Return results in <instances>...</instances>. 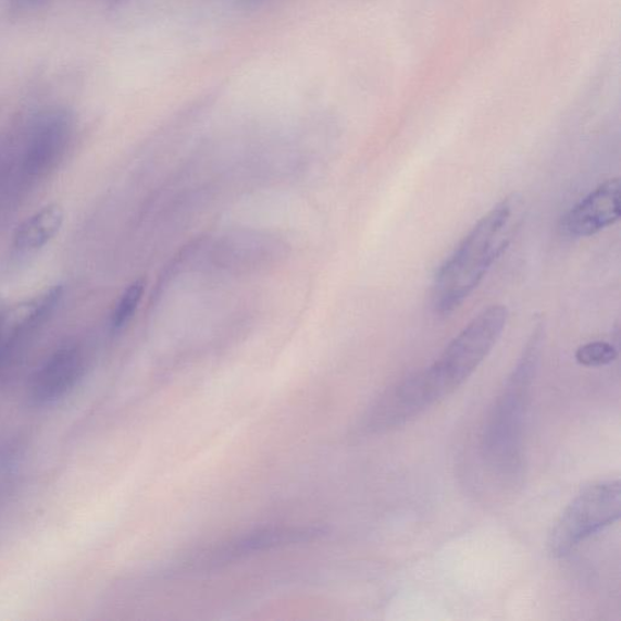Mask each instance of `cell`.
I'll list each match as a JSON object with an SVG mask.
<instances>
[{
  "label": "cell",
  "mask_w": 621,
  "mask_h": 621,
  "mask_svg": "<svg viewBox=\"0 0 621 621\" xmlns=\"http://www.w3.org/2000/svg\"><path fill=\"white\" fill-rule=\"evenodd\" d=\"M63 220H65V212L60 204H49L40 209L17 229L16 249L28 252L46 247L59 234Z\"/></svg>",
  "instance_id": "ba28073f"
},
{
  "label": "cell",
  "mask_w": 621,
  "mask_h": 621,
  "mask_svg": "<svg viewBox=\"0 0 621 621\" xmlns=\"http://www.w3.org/2000/svg\"><path fill=\"white\" fill-rule=\"evenodd\" d=\"M620 219V182L610 178L574 206L561 221L562 233L572 238L595 236Z\"/></svg>",
  "instance_id": "8992f818"
},
{
  "label": "cell",
  "mask_w": 621,
  "mask_h": 621,
  "mask_svg": "<svg viewBox=\"0 0 621 621\" xmlns=\"http://www.w3.org/2000/svg\"><path fill=\"white\" fill-rule=\"evenodd\" d=\"M544 323L534 326L531 338L505 383L483 427L481 455L492 472L516 481L523 470V436L532 387L541 361Z\"/></svg>",
  "instance_id": "7a4b0ae2"
},
{
  "label": "cell",
  "mask_w": 621,
  "mask_h": 621,
  "mask_svg": "<svg viewBox=\"0 0 621 621\" xmlns=\"http://www.w3.org/2000/svg\"><path fill=\"white\" fill-rule=\"evenodd\" d=\"M509 311L492 305L473 319L446 347L424 373L425 382L438 403L464 384L494 349L507 326Z\"/></svg>",
  "instance_id": "3957f363"
},
{
  "label": "cell",
  "mask_w": 621,
  "mask_h": 621,
  "mask_svg": "<svg viewBox=\"0 0 621 621\" xmlns=\"http://www.w3.org/2000/svg\"><path fill=\"white\" fill-rule=\"evenodd\" d=\"M436 405L429 393L421 372L397 383L377 399L368 414L365 427L374 433L397 429L415 419L426 409Z\"/></svg>",
  "instance_id": "5b68a950"
},
{
  "label": "cell",
  "mask_w": 621,
  "mask_h": 621,
  "mask_svg": "<svg viewBox=\"0 0 621 621\" xmlns=\"http://www.w3.org/2000/svg\"><path fill=\"white\" fill-rule=\"evenodd\" d=\"M2 305H0V315L3 311ZM9 360L8 345L3 332L2 320H0V367H2Z\"/></svg>",
  "instance_id": "8fae6325"
},
{
  "label": "cell",
  "mask_w": 621,
  "mask_h": 621,
  "mask_svg": "<svg viewBox=\"0 0 621 621\" xmlns=\"http://www.w3.org/2000/svg\"><path fill=\"white\" fill-rule=\"evenodd\" d=\"M86 368V358L76 344L63 345L38 368L32 378V401L48 406L65 397L79 382Z\"/></svg>",
  "instance_id": "52a82bcc"
},
{
  "label": "cell",
  "mask_w": 621,
  "mask_h": 621,
  "mask_svg": "<svg viewBox=\"0 0 621 621\" xmlns=\"http://www.w3.org/2000/svg\"><path fill=\"white\" fill-rule=\"evenodd\" d=\"M144 291L145 283L142 281L134 282L125 289L112 313L111 325L113 331H121L131 322L139 308Z\"/></svg>",
  "instance_id": "9c48e42d"
},
{
  "label": "cell",
  "mask_w": 621,
  "mask_h": 621,
  "mask_svg": "<svg viewBox=\"0 0 621 621\" xmlns=\"http://www.w3.org/2000/svg\"><path fill=\"white\" fill-rule=\"evenodd\" d=\"M575 358L584 367H603L617 360L618 350L607 341H593L579 347Z\"/></svg>",
  "instance_id": "30bf717a"
},
{
  "label": "cell",
  "mask_w": 621,
  "mask_h": 621,
  "mask_svg": "<svg viewBox=\"0 0 621 621\" xmlns=\"http://www.w3.org/2000/svg\"><path fill=\"white\" fill-rule=\"evenodd\" d=\"M523 220V201L509 196L480 219L436 273L431 303L438 314H449L480 286L508 249Z\"/></svg>",
  "instance_id": "6da1fadb"
},
{
  "label": "cell",
  "mask_w": 621,
  "mask_h": 621,
  "mask_svg": "<svg viewBox=\"0 0 621 621\" xmlns=\"http://www.w3.org/2000/svg\"><path fill=\"white\" fill-rule=\"evenodd\" d=\"M621 484L619 480L599 481L584 488L568 504L549 536V551L563 557L592 535L620 519Z\"/></svg>",
  "instance_id": "277c9868"
}]
</instances>
